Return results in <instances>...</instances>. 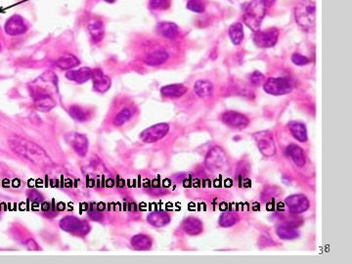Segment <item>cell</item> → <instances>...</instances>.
Here are the masks:
<instances>
[{
	"mask_svg": "<svg viewBox=\"0 0 352 264\" xmlns=\"http://www.w3.org/2000/svg\"><path fill=\"white\" fill-rule=\"evenodd\" d=\"M70 116L78 122H85L90 118L89 112L77 105H72L70 107Z\"/></svg>",
	"mask_w": 352,
	"mask_h": 264,
	"instance_id": "32",
	"label": "cell"
},
{
	"mask_svg": "<svg viewBox=\"0 0 352 264\" xmlns=\"http://www.w3.org/2000/svg\"><path fill=\"white\" fill-rule=\"evenodd\" d=\"M91 78L93 80L94 89L99 93H105L111 88V84H112L111 78L99 68L92 70Z\"/></svg>",
	"mask_w": 352,
	"mask_h": 264,
	"instance_id": "15",
	"label": "cell"
},
{
	"mask_svg": "<svg viewBox=\"0 0 352 264\" xmlns=\"http://www.w3.org/2000/svg\"><path fill=\"white\" fill-rule=\"evenodd\" d=\"M188 92V88L182 84H173L161 88V93L166 98H179Z\"/></svg>",
	"mask_w": 352,
	"mask_h": 264,
	"instance_id": "19",
	"label": "cell"
},
{
	"mask_svg": "<svg viewBox=\"0 0 352 264\" xmlns=\"http://www.w3.org/2000/svg\"><path fill=\"white\" fill-rule=\"evenodd\" d=\"M265 82V76L262 72H258V70H255L254 72L251 74L250 76V82L253 86L257 88V86H260L264 84Z\"/></svg>",
	"mask_w": 352,
	"mask_h": 264,
	"instance_id": "36",
	"label": "cell"
},
{
	"mask_svg": "<svg viewBox=\"0 0 352 264\" xmlns=\"http://www.w3.org/2000/svg\"><path fill=\"white\" fill-rule=\"evenodd\" d=\"M131 246L137 250H147L152 246V239L143 234L135 235L131 239Z\"/></svg>",
	"mask_w": 352,
	"mask_h": 264,
	"instance_id": "30",
	"label": "cell"
},
{
	"mask_svg": "<svg viewBox=\"0 0 352 264\" xmlns=\"http://www.w3.org/2000/svg\"><path fill=\"white\" fill-rule=\"evenodd\" d=\"M262 86L267 94L273 96L290 94L294 88L292 82L286 78H269Z\"/></svg>",
	"mask_w": 352,
	"mask_h": 264,
	"instance_id": "5",
	"label": "cell"
},
{
	"mask_svg": "<svg viewBox=\"0 0 352 264\" xmlns=\"http://www.w3.org/2000/svg\"><path fill=\"white\" fill-rule=\"evenodd\" d=\"M29 198H30L31 200H33V202H40L43 200V197H42L38 192H36V191H32V192L30 193Z\"/></svg>",
	"mask_w": 352,
	"mask_h": 264,
	"instance_id": "39",
	"label": "cell"
},
{
	"mask_svg": "<svg viewBox=\"0 0 352 264\" xmlns=\"http://www.w3.org/2000/svg\"><path fill=\"white\" fill-rule=\"evenodd\" d=\"M280 36V30L277 28H269L264 30H257L254 34V42L259 48L274 47Z\"/></svg>",
	"mask_w": 352,
	"mask_h": 264,
	"instance_id": "8",
	"label": "cell"
},
{
	"mask_svg": "<svg viewBox=\"0 0 352 264\" xmlns=\"http://www.w3.org/2000/svg\"><path fill=\"white\" fill-rule=\"evenodd\" d=\"M213 84L210 80H201L195 82L194 84V91L196 95L200 98H209L213 94Z\"/></svg>",
	"mask_w": 352,
	"mask_h": 264,
	"instance_id": "22",
	"label": "cell"
},
{
	"mask_svg": "<svg viewBox=\"0 0 352 264\" xmlns=\"http://www.w3.org/2000/svg\"><path fill=\"white\" fill-rule=\"evenodd\" d=\"M258 150L266 158H271L276 154V146L273 135L267 130H261L254 134Z\"/></svg>",
	"mask_w": 352,
	"mask_h": 264,
	"instance_id": "6",
	"label": "cell"
},
{
	"mask_svg": "<svg viewBox=\"0 0 352 264\" xmlns=\"http://www.w3.org/2000/svg\"><path fill=\"white\" fill-rule=\"evenodd\" d=\"M221 118L226 126L236 130L246 128L250 124V120L247 116L235 110H227L223 112Z\"/></svg>",
	"mask_w": 352,
	"mask_h": 264,
	"instance_id": "12",
	"label": "cell"
},
{
	"mask_svg": "<svg viewBox=\"0 0 352 264\" xmlns=\"http://www.w3.org/2000/svg\"><path fill=\"white\" fill-rule=\"evenodd\" d=\"M270 0H253L247 7L244 14V22L254 32L258 30L266 16Z\"/></svg>",
	"mask_w": 352,
	"mask_h": 264,
	"instance_id": "2",
	"label": "cell"
},
{
	"mask_svg": "<svg viewBox=\"0 0 352 264\" xmlns=\"http://www.w3.org/2000/svg\"><path fill=\"white\" fill-rule=\"evenodd\" d=\"M34 102V107L36 110H40V112H49L52 110L53 108H55L56 103L55 100L51 97V95H42V96H38L33 98Z\"/></svg>",
	"mask_w": 352,
	"mask_h": 264,
	"instance_id": "27",
	"label": "cell"
},
{
	"mask_svg": "<svg viewBox=\"0 0 352 264\" xmlns=\"http://www.w3.org/2000/svg\"><path fill=\"white\" fill-rule=\"evenodd\" d=\"M24 244L29 250H39V248H40L39 246L37 244V242L32 239H28L26 242H24Z\"/></svg>",
	"mask_w": 352,
	"mask_h": 264,
	"instance_id": "38",
	"label": "cell"
},
{
	"mask_svg": "<svg viewBox=\"0 0 352 264\" xmlns=\"http://www.w3.org/2000/svg\"><path fill=\"white\" fill-rule=\"evenodd\" d=\"M287 154L294 160V162L303 168L306 164V154L304 151V149L296 144H291L287 147Z\"/></svg>",
	"mask_w": 352,
	"mask_h": 264,
	"instance_id": "21",
	"label": "cell"
},
{
	"mask_svg": "<svg viewBox=\"0 0 352 264\" xmlns=\"http://www.w3.org/2000/svg\"><path fill=\"white\" fill-rule=\"evenodd\" d=\"M4 28L7 34L15 36L24 34L27 30V24L23 17L19 15H13L6 21Z\"/></svg>",
	"mask_w": 352,
	"mask_h": 264,
	"instance_id": "14",
	"label": "cell"
},
{
	"mask_svg": "<svg viewBox=\"0 0 352 264\" xmlns=\"http://www.w3.org/2000/svg\"><path fill=\"white\" fill-rule=\"evenodd\" d=\"M168 57L169 55L166 51H164L163 49H159L146 55L144 59V63L148 66H161L168 60Z\"/></svg>",
	"mask_w": 352,
	"mask_h": 264,
	"instance_id": "18",
	"label": "cell"
},
{
	"mask_svg": "<svg viewBox=\"0 0 352 264\" xmlns=\"http://www.w3.org/2000/svg\"><path fill=\"white\" fill-rule=\"evenodd\" d=\"M240 220L239 216L237 212L232 210H227L224 212L220 216H219V225L222 227H231L235 225Z\"/></svg>",
	"mask_w": 352,
	"mask_h": 264,
	"instance_id": "31",
	"label": "cell"
},
{
	"mask_svg": "<svg viewBox=\"0 0 352 264\" xmlns=\"http://www.w3.org/2000/svg\"><path fill=\"white\" fill-rule=\"evenodd\" d=\"M169 132V126L165 122H160L154 124L141 132L140 139L144 143H155L161 139Z\"/></svg>",
	"mask_w": 352,
	"mask_h": 264,
	"instance_id": "10",
	"label": "cell"
},
{
	"mask_svg": "<svg viewBox=\"0 0 352 264\" xmlns=\"http://www.w3.org/2000/svg\"><path fill=\"white\" fill-rule=\"evenodd\" d=\"M65 139L76 154L80 156H86L88 151V139L85 135L76 132H71L65 136Z\"/></svg>",
	"mask_w": 352,
	"mask_h": 264,
	"instance_id": "11",
	"label": "cell"
},
{
	"mask_svg": "<svg viewBox=\"0 0 352 264\" xmlns=\"http://www.w3.org/2000/svg\"><path fill=\"white\" fill-rule=\"evenodd\" d=\"M132 116V112L130 109H127V108H124L122 110H120L117 116H115L114 118V124L116 126H123L124 124H126Z\"/></svg>",
	"mask_w": 352,
	"mask_h": 264,
	"instance_id": "33",
	"label": "cell"
},
{
	"mask_svg": "<svg viewBox=\"0 0 352 264\" xmlns=\"http://www.w3.org/2000/svg\"><path fill=\"white\" fill-rule=\"evenodd\" d=\"M148 222L155 227H164L170 222V216L165 212H154L147 216Z\"/></svg>",
	"mask_w": 352,
	"mask_h": 264,
	"instance_id": "26",
	"label": "cell"
},
{
	"mask_svg": "<svg viewBox=\"0 0 352 264\" xmlns=\"http://www.w3.org/2000/svg\"><path fill=\"white\" fill-rule=\"evenodd\" d=\"M106 2H108V3H114L116 0H105Z\"/></svg>",
	"mask_w": 352,
	"mask_h": 264,
	"instance_id": "40",
	"label": "cell"
},
{
	"mask_svg": "<svg viewBox=\"0 0 352 264\" xmlns=\"http://www.w3.org/2000/svg\"><path fill=\"white\" fill-rule=\"evenodd\" d=\"M285 202L293 214H301L305 212L309 206L310 202L305 195H292L285 200Z\"/></svg>",
	"mask_w": 352,
	"mask_h": 264,
	"instance_id": "13",
	"label": "cell"
},
{
	"mask_svg": "<svg viewBox=\"0 0 352 264\" xmlns=\"http://www.w3.org/2000/svg\"><path fill=\"white\" fill-rule=\"evenodd\" d=\"M66 78L76 84H84L91 80L92 78V70L90 68H80L77 70H70L66 74Z\"/></svg>",
	"mask_w": 352,
	"mask_h": 264,
	"instance_id": "16",
	"label": "cell"
},
{
	"mask_svg": "<svg viewBox=\"0 0 352 264\" xmlns=\"http://www.w3.org/2000/svg\"><path fill=\"white\" fill-rule=\"evenodd\" d=\"M171 0H150L149 6L153 10H166L170 7Z\"/></svg>",
	"mask_w": 352,
	"mask_h": 264,
	"instance_id": "35",
	"label": "cell"
},
{
	"mask_svg": "<svg viewBox=\"0 0 352 264\" xmlns=\"http://www.w3.org/2000/svg\"><path fill=\"white\" fill-rule=\"evenodd\" d=\"M206 166L212 172L223 170L228 166V158L220 147H213L206 156Z\"/></svg>",
	"mask_w": 352,
	"mask_h": 264,
	"instance_id": "7",
	"label": "cell"
},
{
	"mask_svg": "<svg viewBox=\"0 0 352 264\" xmlns=\"http://www.w3.org/2000/svg\"><path fill=\"white\" fill-rule=\"evenodd\" d=\"M276 234L282 240H295L299 238L300 233L296 227L292 225H280L276 229Z\"/></svg>",
	"mask_w": 352,
	"mask_h": 264,
	"instance_id": "28",
	"label": "cell"
},
{
	"mask_svg": "<svg viewBox=\"0 0 352 264\" xmlns=\"http://www.w3.org/2000/svg\"><path fill=\"white\" fill-rule=\"evenodd\" d=\"M188 10L194 13H204L206 10V5L203 0H189L186 5Z\"/></svg>",
	"mask_w": 352,
	"mask_h": 264,
	"instance_id": "34",
	"label": "cell"
},
{
	"mask_svg": "<svg viewBox=\"0 0 352 264\" xmlns=\"http://www.w3.org/2000/svg\"><path fill=\"white\" fill-rule=\"evenodd\" d=\"M289 130L292 133V135L300 142H306L308 140L307 136V130L305 124L301 122H290L289 124Z\"/></svg>",
	"mask_w": 352,
	"mask_h": 264,
	"instance_id": "23",
	"label": "cell"
},
{
	"mask_svg": "<svg viewBox=\"0 0 352 264\" xmlns=\"http://www.w3.org/2000/svg\"><path fill=\"white\" fill-rule=\"evenodd\" d=\"M8 143L13 152L26 158L35 166H52L54 164V162L44 149L31 141L19 136H13L9 139Z\"/></svg>",
	"mask_w": 352,
	"mask_h": 264,
	"instance_id": "1",
	"label": "cell"
},
{
	"mask_svg": "<svg viewBox=\"0 0 352 264\" xmlns=\"http://www.w3.org/2000/svg\"><path fill=\"white\" fill-rule=\"evenodd\" d=\"M87 30H88V32L91 36V40L95 44L102 42V40L104 38V34H105V28H104L103 22H100L98 20L90 21L87 24Z\"/></svg>",
	"mask_w": 352,
	"mask_h": 264,
	"instance_id": "24",
	"label": "cell"
},
{
	"mask_svg": "<svg viewBox=\"0 0 352 264\" xmlns=\"http://www.w3.org/2000/svg\"><path fill=\"white\" fill-rule=\"evenodd\" d=\"M29 90L32 98L58 92V78L56 74L47 70L30 84Z\"/></svg>",
	"mask_w": 352,
	"mask_h": 264,
	"instance_id": "4",
	"label": "cell"
},
{
	"mask_svg": "<svg viewBox=\"0 0 352 264\" xmlns=\"http://www.w3.org/2000/svg\"><path fill=\"white\" fill-rule=\"evenodd\" d=\"M182 228L186 234L191 235V236L199 235L204 231L203 222L199 218H193V216L188 218L183 221Z\"/></svg>",
	"mask_w": 352,
	"mask_h": 264,
	"instance_id": "20",
	"label": "cell"
},
{
	"mask_svg": "<svg viewBox=\"0 0 352 264\" xmlns=\"http://www.w3.org/2000/svg\"><path fill=\"white\" fill-rule=\"evenodd\" d=\"M60 227L66 232L74 235H85L89 231V225L84 220H78L75 216H65L60 220Z\"/></svg>",
	"mask_w": 352,
	"mask_h": 264,
	"instance_id": "9",
	"label": "cell"
},
{
	"mask_svg": "<svg viewBox=\"0 0 352 264\" xmlns=\"http://www.w3.org/2000/svg\"><path fill=\"white\" fill-rule=\"evenodd\" d=\"M79 64H80V61L78 60V58H76L74 55H71V54L64 55V56L60 57L55 62L56 66L61 70H71V68L78 66Z\"/></svg>",
	"mask_w": 352,
	"mask_h": 264,
	"instance_id": "29",
	"label": "cell"
},
{
	"mask_svg": "<svg viewBox=\"0 0 352 264\" xmlns=\"http://www.w3.org/2000/svg\"><path fill=\"white\" fill-rule=\"evenodd\" d=\"M228 36L231 42L234 45H240L245 38L244 26L242 22H234L228 28Z\"/></svg>",
	"mask_w": 352,
	"mask_h": 264,
	"instance_id": "25",
	"label": "cell"
},
{
	"mask_svg": "<svg viewBox=\"0 0 352 264\" xmlns=\"http://www.w3.org/2000/svg\"><path fill=\"white\" fill-rule=\"evenodd\" d=\"M297 24L305 28L312 30L316 24V0H299L295 8Z\"/></svg>",
	"mask_w": 352,
	"mask_h": 264,
	"instance_id": "3",
	"label": "cell"
},
{
	"mask_svg": "<svg viewBox=\"0 0 352 264\" xmlns=\"http://www.w3.org/2000/svg\"><path fill=\"white\" fill-rule=\"evenodd\" d=\"M0 50H1V45H0Z\"/></svg>",
	"mask_w": 352,
	"mask_h": 264,
	"instance_id": "41",
	"label": "cell"
},
{
	"mask_svg": "<svg viewBox=\"0 0 352 264\" xmlns=\"http://www.w3.org/2000/svg\"><path fill=\"white\" fill-rule=\"evenodd\" d=\"M292 62L296 66H304L310 63V60L300 53H295L292 55Z\"/></svg>",
	"mask_w": 352,
	"mask_h": 264,
	"instance_id": "37",
	"label": "cell"
},
{
	"mask_svg": "<svg viewBox=\"0 0 352 264\" xmlns=\"http://www.w3.org/2000/svg\"><path fill=\"white\" fill-rule=\"evenodd\" d=\"M157 30L163 38L169 40H174L179 36V28L175 22H159Z\"/></svg>",
	"mask_w": 352,
	"mask_h": 264,
	"instance_id": "17",
	"label": "cell"
}]
</instances>
